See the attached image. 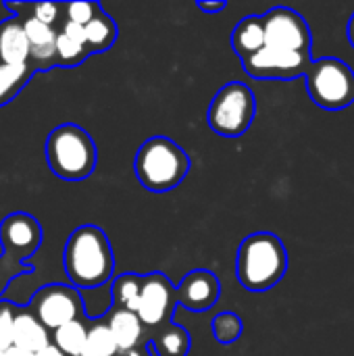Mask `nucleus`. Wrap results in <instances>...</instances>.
<instances>
[{
    "label": "nucleus",
    "instance_id": "f257e3e1",
    "mask_svg": "<svg viewBox=\"0 0 354 356\" xmlns=\"http://www.w3.org/2000/svg\"><path fill=\"white\" fill-rule=\"evenodd\" d=\"M63 265L71 286L77 290H94L111 282L115 257L106 234L98 225L73 229L65 244Z\"/></svg>",
    "mask_w": 354,
    "mask_h": 356
},
{
    "label": "nucleus",
    "instance_id": "f03ea898",
    "mask_svg": "<svg viewBox=\"0 0 354 356\" xmlns=\"http://www.w3.org/2000/svg\"><path fill=\"white\" fill-rule=\"evenodd\" d=\"M288 271V250L271 232H257L244 238L236 257L238 282L248 292L275 288Z\"/></svg>",
    "mask_w": 354,
    "mask_h": 356
},
{
    "label": "nucleus",
    "instance_id": "7ed1b4c3",
    "mask_svg": "<svg viewBox=\"0 0 354 356\" xmlns=\"http://www.w3.org/2000/svg\"><path fill=\"white\" fill-rule=\"evenodd\" d=\"M190 167L192 163L186 150L165 136L148 138L134 159L136 177L150 192H169L177 188L190 173Z\"/></svg>",
    "mask_w": 354,
    "mask_h": 356
},
{
    "label": "nucleus",
    "instance_id": "20e7f679",
    "mask_svg": "<svg viewBox=\"0 0 354 356\" xmlns=\"http://www.w3.org/2000/svg\"><path fill=\"white\" fill-rule=\"evenodd\" d=\"M46 161L56 177L65 181H81L94 173L98 150L83 127L63 123L48 134Z\"/></svg>",
    "mask_w": 354,
    "mask_h": 356
},
{
    "label": "nucleus",
    "instance_id": "39448f33",
    "mask_svg": "<svg viewBox=\"0 0 354 356\" xmlns=\"http://www.w3.org/2000/svg\"><path fill=\"white\" fill-rule=\"evenodd\" d=\"M257 113V96L250 86L230 81L213 96L209 106V127L221 138H240L248 131Z\"/></svg>",
    "mask_w": 354,
    "mask_h": 356
},
{
    "label": "nucleus",
    "instance_id": "423d86ee",
    "mask_svg": "<svg viewBox=\"0 0 354 356\" xmlns=\"http://www.w3.org/2000/svg\"><path fill=\"white\" fill-rule=\"evenodd\" d=\"M307 79L311 100L325 111H342L354 104V71L336 56L313 60Z\"/></svg>",
    "mask_w": 354,
    "mask_h": 356
},
{
    "label": "nucleus",
    "instance_id": "0eeeda50",
    "mask_svg": "<svg viewBox=\"0 0 354 356\" xmlns=\"http://www.w3.org/2000/svg\"><path fill=\"white\" fill-rule=\"evenodd\" d=\"M29 311L50 334L71 321L86 319V307L79 290L65 284H48L40 288L29 300Z\"/></svg>",
    "mask_w": 354,
    "mask_h": 356
},
{
    "label": "nucleus",
    "instance_id": "6e6552de",
    "mask_svg": "<svg viewBox=\"0 0 354 356\" xmlns=\"http://www.w3.org/2000/svg\"><path fill=\"white\" fill-rule=\"evenodd\" d=\"M265 27V42L275 50L311 52V29L300 13L288 6H275L261 15Z\"/></svg>",
    "mask_w": 354,
    "mask_h": 356
},
{
    "label": "nucleus",
    "instance_id": "1a4fd4ad",
    "mask_svg": "<svg viewBox=\"0 0 354 356\" xmlns=\"http://www.w3.org/2000/svg\"><path fill=\"white\" fill-rule=\"evenodd\" d=\"M311 65V52L275 50L269 46L242 60L244 71L252 79H296L307 75Z\"/></svg>",
    "mask_w": 354,
    "mask_h": 356
},
{
    "label": "nucleus",
    "instance_id": "9d476101",
    "mask_svg": "<svg viewBox=\"0 0 354 356\" xmlns=\"http://www.w3.org/2000/svg\"><path fill=\"white\" fill-rule=\"evenodd\" d=\"M179 307L177 288L165 273H148L142 275V296L138 307V317L146 327H161L171 323L173 311Z\"/></svg>",
    "mask_w": 354,
    "mask_h": 356
},
{
    "label": "nucleus",
    "instance_id": "9b49d317",
    "mask_svg": "<svg viewBox=\"0 0 354 356\" xmlns=\"http://www.w3.org/2000/svg\"><path fill=\"white\" fill-rule=\"evenodd\" d=\"M0 244L4 257L25 263L42 244V225L29 213H10L0 223Z\"/></svg>",
    "mask_w": 354,
    "mask_h": 356
},
{
    "label": "nucleus",
    "instance_id": "f8f14e48",
    "mask_svg": "<svg viewBox=\"0 0 354 356\" xmlns=\"http://www.w3.org/2000/svg\"><path fill=\"white\" fill-rule=\"evenodd\" d=\"M221 296V284L219 277L213 271L207 269H194L190 271L182 284L177 286V302L179 307L194 311V313H204L217 305Z\"/></svg>",
    "mask_w": 354,
    "mask_h": 356
},
{
    "label": "nucleus",
    "instance_id": "ddd939ff",
    "mask_svg": "<svg viewBox=\"0 0 354 356\" xmlns=\"http://www.w3.org/2000/svg\"><path fill=\"white\" fill-rule=\"evenodd\" d=\"M27 42H29V67L33 71H48L58 67L56 63V40L58 31L50 25L40 23L38 19H21Z\"/></svg>",
    "mask_w": 354,
    "mask_h": 356
},
{
    "label": "nucleus",
    "instance_id": "4468645a",
    "mask_svg": "<svg viewBox=\"0 0 354 356\" xmlns=\"http://www.w3.org/2000/svg\"><path fill=\"white\" fill-rule=\"evenodd\" d=\"M102 319L106 321L121 355L136 350L140 346V342L144 340V327L146 325L140 321V317L136 313L119 309V307H111Z\"/></svg>",
    "mask_w": 354,
    "mask_h": 356
},
{
    "label": "nucleus",
    "instance_id": "2eb2a0df",
    "mask_svg": "<svg viewBox=\"0 0 354 356\" xmlns=\"http://www.w3.org/2000/svg\"><path fill=\"white\" fill-rule=\"evenodd\" d=\"M50 344H52V334L42 325V321L29 309H15L13 346L38 355Z\"/></svg>",
    "mask_w": 354,
    "mask_h": 356
},
{
    "label": "nucleus",
    "instance_id": "dca6fc26",
    "mask_svg": "<svg viewBox=\"0 0 354 356\" xmlns=\"http://www.w3.org/2000/svg\"><path fill=\"white\" fill-rule=\"evenodd\" d=\"M0 60L6 65L29 63V42L19 17H8L0 23Z\"/></svg>",
    "mask_w": 354,
    "mask_h": 356
},
{
    "label": "nucleus",
    "instance_id": "f3484780",
    "mask_svg": "<svg viewBox=\"0 0 354 356\" xmlns=\"http://www.w3.org/2000/svg\"><path fill=\"white\" fill-rule=\"evenodd\" d=\"M265 46H267V42H265V27H263L261 15H248L234 27L232 48L240 56V60L250 58Z\"/></svg>",
    "mask_w": 354,
    "mask_h": 356
},
{
    "label": "nucleus",
    "instance_id": "a211bd4d",
    "mask_svg": "<svg viewBox=\"0 0 354 356\" xmlns=\"http://www.w3.org/2000/svg\"><path fill=\"white\" fill-rule=\"evenodd\" d=\"M86 40H88V50L92 54L106 52L117 40V25H115L113 17H108L100 8L96 13V17L86 25Z\"/></svg>",
    "mask_w": 354,
    "mask_h": 356
},
{
    "label": "nucleus",
    "instance_id": "6ab92c4d",
    "mask_svg": "<svg viewBox=\"0 0 354 356\" xmlns=\"http://www.w3.org/2000/svg\"><path fill=\"white\" fill-rule=\"evenodd\" d=\"M33 69L29 65H6L0 63V106L8 104L19 96V92L33 77Z\"/></svg>",
    "mask_w": 354,
    "mask_h": 356
},
{
    "label": "nucleus",
    "instance_id": "aec40b11",
    "mask_svg": "<svg viewBox=\"0 0 354 356\" xmlns=\"http://www.w3.org/2000/svg\"><path fill=\"white\" fill-rule=\"evenodd\" d=\"M140 296H142V275L123 273V275H119V277L113 282V286H111L113 307H119V309L138 313Z\"/></svg>",
    "mask_w": 354,
    "mask_h": 356
},
{
    "label": "nucleus",
    "instance_id": "412c9836",
    "mask_svg": "<svg viewBox=\"0 0 354 356\" xmlns=\"http://www.w3.org/2000/svg\"><path fill=\"white\" fill-rule=\"evenodd\" d=\"M152 342L161 356H186L190 350V332L175 323H167Z\"/></svg>",
    "mask_w": 354,
    "mask_h": 356
},
{
    "label": "nucleus",
    "instance_id": "4be33fe9",
    "mask_svg": "<svg viewBox=\"0 0 354 356\" xmlns=\"http://www.w3.org/2000/svg\"><path fill=\"white\" fill-rule=\"evenodd\" d=\"M88 340V327L83 321H71L52 332V344L67 356H81Z\"/></svg>",
    "mask_w": 354,
    "mask_h": 356
},
{
    "label": "nucleus",
    "instance_id": "5701e85b",
    "mask_svg": "<svg viewBox=\"0 0 354 356\" xmlns=\"http://www.w3.org/2000/svg\"><path fill=\"white\" fill-rule=\"evenodd\" d=\"M119 355V348H117V342L106 325L104 319H98L94 321L90 327H88V340H86V346H83V353L81 356H115Z\"/></svg>",
    "mask_w": 354,
    "mask_h": 356
},
{
    "label": "nucleus",
    "instance_id": "b1692460",
    "mask_svg": "<svg viewBox=\"0 0 354 356\" xmlns=\"http://www.w3.org/2000/svg\"><path fill=\"white\" fill-rule=\"evenodd\" d=\"M92 52L88 50V46L71 40L69 35L58 31V40H56V63L63 69H73L77 65H81Z\"/></svg>",
    "mask_w": 354,
    "mask_h": 356
},
{
    "label": "nucleus",
    "instance_id": "393cba45",
    "mask_svg": "<svg viewBox=\"0 0 354 356\" xmlns=\"http://www.w3.org/2000/svg\"><path fill=\"white\" fill-rule=\"evenodd\" d=\"M244 334V323L240 315L232 311H223L213 319V338L221 344H234L242 338Z\"/></svg>",
    "mask_w": 354,
    "mask_h": 356
},
{
    "label": "nucleus",
    "instance_id": "a878e982",
    "mask_svg": "<svg viewBox=\"0 0 354 356\" xmlns=\"http://www.w3.org/2000/svg\"><path fill=\"white\" fill-rule=\"evenodd\" d=\"M100 8L102 6L98 2H69L65 4V21H73L86 27Z\"/></svg>",
    "mask_w": 354,
    "mask_h": 356
},
{
    "label": "nucleus",
    "instance_id": "bb28decb",
    "mask_svg": "<svg viewBox=\"0 0 354 356\" xmlns=\"http://www.w3.org/2000/svg\"><path fill=\"white\" fill-rule=\"evenodd\" d=\"M15 305L0 300V350L13 348V332H15Z\"/></svg>",
    "mask_w": 354,
    "mask_h": 356
},
{
    "label": "nucleus",
    "instance_id": "cd10ccee",
    "mask_svg": "<svg viewBox=\"0 0 354 356\" xmlns=\"http://www.w3.org/2000/svg\"><path fill=\"white\" fill-rule=\"evenodd\" d=\"M31 267H25V263H17L4 254H0V296L2 292L6 290V286L10 284V280L23 275V273H29Z\"/></svg>",
    "mask_w": 354,
    "mask_h": 356
},
{
    "label": "nucleus",
    "instance_id": "c85d7f7f",
    "mask_svg": "<svg viewBox=\"0 0 354 356\" xmlns=\"http://www.w3.org/2000/svg\"><path fill=\"white\" fill-rule=\"evenodd\" d=\"M61 33L69 35L71 40H75V42L83 44V46H88V40H86V27H83V25H79V23L63 21V25H61Z\"/></svg>",
    "mask_w": 354,
    "mask_h": 356
},
{
    "label": "nucleus",
    "instance_id": "c756f323",
    "mask_svg": "<svg viewBox=\"0 0 354 356\" xmlns=\"http://www.w3.org/2000/svg\"><path fill=\"white\" fill-rule=\"evenodd\" d=\"M202 13H211V15H217V13H221V10H225V6H227V2H198L196 4Z\"/></svg>",
    "mask_w": 354,
    "mask_h": 356
},
{
    "label": "nucleus",
    "instance_id": "7c9ffc66",
    "mask_svg": "<svg viewBox=\"0 0 354 356\" xmlns=\"http://www.w3.org/2000/svg\"><path fill=\"white\" fill-rule=\"evenodd\" d=\"M35 356H67V355H65V353H61L54 344H50V346H46L44 350H40Z\"/></svg>",
    "mask_w": 354,
    "mask_h": 356
},
{
    "label": "nucleus",
    "instance_id": "2f4dec72",
    "mask_svg": "<svg viewBox=\"0 0 354 356\" xmlns=\"http://www.w3.org/2000/svg\"><path fill=\"white\" fill-rule=\"evenodd\" d=\"M4 356H35L33 353H27V350H21V348H17V346H13V348H8Z\"/></svg>",
    "mask_w": 354,
    "mask_h": 356
},
{
    "label": "nucleus",
    "instance_id": "473e14b6",
    "mask_svg": "<svg viewBox=\"0 0 354 356\" xmlns=\"http://www.w3.org/2000/svg\"><path fill=\"white\" fill-rule=\"evenodd\" d=\"M346 35H348V42H351V46L354 48V13H353V17L348 19V25H346Z\"/></svg>",
    "mask_w": 354,
    "mask_h": 356
},
{
    "label": "nucleus",
    "instance_id": "72a5a7b5",
    "mask_svg": "<svg viewBox=\"0 0 354 356\" xmlns=\"http://www.w3.org/2000/svg\"><path fill=\"white\" fill-rule=\"evenodd\" d=\"M125 356H148V355H146V353H142V350H138V348H136V350H131V353H125Z\"/></svg>",
    "mask_w": 354,
    "mask_h": 356
},
{
    "label": "nucleus",
    "instance_id": "f704fd0d",
    "mask_svg": "<svg viewBox=\"0 0 354 356\" xmlns=\"http://www.w3.org/2000/svg\"><path fill=\"white\" fill-rule=\"evenodd\" d=\"M4 353H6V350H0V356H4Z\"/></svg>",
    "mask_w": 354,
    "mask_h": 356
},
{
    "label": "nucleus",
    "instance_id": "c9c22d12",
    "mask_svg": "<svg viewBox=\"0 0 354 356\" xmlns=\"http://www.w3.org/2000/svg\"><path fill=\"white\" fill-rule=\"evenodd\" d=\"M0 63H2V60H0Z\"/></svg>",
    "mask_w": 354,
    "mask_h": 356
}]
</instances>
